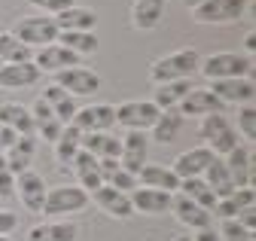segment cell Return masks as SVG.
Instances as JSON below:
<instances>
[{"label":"cell","mask_w":256,"mask_h":241,"mask_svg":"<svg viewBox=\"0 0 256 241\" xmlns=\"http://www.w3.org/2000/svg\"><path fill=\"white\" fill-rule=\"evenodd\" d=\"M198 64H202V55L198 49H177L171 55H162L156 58L152 68H150V80L156 86L162 82H177V80H189L192 74H198Z\"/></svg>","instance_id":"obj_1"},{"label":"cell","mask_w":256,"mask_h":241,"mask_svg":"<svg viewBox=\"0 0 256 241\" xmlns=\"http://www.w3.org/2000/svg\"><path fill=\"white\" fill-rule=\"evenodd\" d=\"M198 74L208 82H216V80H241V76H250L253 74V58L250 55H241V52H214V55L202 58Z\"/></svg>","instance_id":"obj_2"},{"label":"cell","mask_w":256,"mask_h":241,"mask_svg":"<svg viewBox=\"0 0 256 241\" xmlns=\"http://www.w3.org/2000/svg\"><path fill=\"white\" fill-rule=\"evenodd\" d=\"M198 138L204 140V146L210 150L214 156H229L232 150L241 144L238 140V132L232 126V119L226 113H210V116H202V126H198Z\"/></svg>","instance_id":"obj_3"},{"label":"cell","mask_w":256,"mask_h":241,"mask_svg":"<svg viewBox=\"0 0 256 241\" xmlns=\"http://www.w3.org/2000/svg\"><path fill=\"white\" fill-rule=\"evenodd\" d=\"M88 192L76 184H64V186H52L46 190V202H43V214L46 217H70L88 208Z\"/></svg>","instance_id":"obj_4"},{"label":"cell","mask_w":256,"mask_h":241,"mask_svg":"<svg viewBox=\"0 0 256 241\" xmlns=\"http://www.w3.org/2000/svg\"><path fill=\"white\" fill-rule=\"evenodd\" d=\"M12 37H18L30 49H43V46H52L58 40V28L49 16H28V18H18Z\"/></svg>","instance_id":"obj_5"},{"label":"cell","mask_w":256,"mask_h":241,"mask_svg":"<svg viewBox=\"0 0 256 241\" xmlns=\"http://www.w3.org/2000/svg\"><path fill=\"white\" fill-rule=\"evenodd\" d=\"M113 110H116V122L125 126L128 132H150L156 126V119L162 116V110L152 101H125Z\"/></svg>","instance_id":"obj_6"},{"label":"cell","mask_w":256,"mask_h":241,"mask_svg":"<svg viewBox=\"0 0 256 241\" xmlns=\"http://www.w3.org/2000/svg\"><path fill=\"white\" fill-rule=\"evenodd\" d=\"M247 0H204L192 10V18L198 24H232L244 16Z\"/></svg>","instance_id":"obj_7"},{"label":"cell","mask_w":256,"mask_h":241,"mask_svg":"<svg viewBox=\"0 0 256 241\" xmlns=\"http://www.w3.org/2000/svg\"><path fill=\"white\" fill-rule=\"evenodd\" d=\"M55 86L64 88L70 98H86V95L101 92V76L80 64V68H68V70L55 74Z\"/></svg>","instance_id":"obj_8"},{"label":"cell","mask_w":256,"mask_h":241,"mask_svg":"<svg viewBox=\"0 0 256 241\" xmlns=\"http://www.w3.org/2000/svg\"><path fill=\"white\" fill-rule=\"evenodd\" d=\"M171 214L177 217L180 226H186L189 232H202V229H210L214 226V214L204 208H198L196 202H189L183 192H174L171 196Z\"/></svg>","instance_id":"obj_9"},{"label":"cell","mask_w":256,"mask_h":241,"mask_svg":"<svg viewBox=\"0 0 256 241\" xmlns=\"http://www.w3.org/2000/svg\"><path fill=\"white\" fill-rule=\"evenodd\" d=\"M46 180L43 174L37 171H24L16 177V196L18 202L24 204V210H30V214H43V202H46Z\"/></svg>","instance_id":"obj_10"},{"label":"cell","mask_w":256,"mask_h":241,"mask_svg":"<svg viewBox=\"0 0 256 241\" xmlns=\"http://www.w3.org/2000/svg\"><path fill=\"white\" fill-rule=\"evenodd\" d=\"M146 156H150V138L146 132H128L122 138V156H119V168H125L128 174H134L146 165Z\"/></svg>","instance_id":"obj_11"},{"label":"cell","mask_w":256,"mask_h":241,"mask_svg":"<svg viewBox=\"0 0 256 241\" xmlns=\"http://www.w3.org/2000/svg\"><path fill=\"white\" fill-rule=\"evenodd\" d=\"M82 134H92V132H110L116 126V110L110 104H92V107H82L76 110L74 122Z\"/></svg>","instance_id":"obj_12"},{"label":"cell","mask_w":256,"mask_h":241,"mask_svg":"<svg viewBox=\"0 0 256 241\" xmlns=\"http://www.w3.org/2000/svg\"><path fill=\"white\" fill-rule=\"evenodd\" d=\"M34 64L40 68V74H61L68 68H80V55L64 49L61 43H52V46H43L34 52Z\"/></svg>","instance_id":"obj_13"},{"label":"cell","mask_w":256,"mask_h":241,"mask_svg":"<svg viewBox=\"0 0 256 241\" xmlns=\"http://www.w3.org/2000/svg\"><path fill=\"white\" fill-rule=\"evenodd\" d=\"M94 204H98L107 217H113V220H128V217H134V208H132V198H128L125 192H119V190H113V186H98L92 196H88Z\"/></svg>","instance_id":"obj_14"},{"label":"cell","mask_w":256,"mask_h":241,"mask_svg":"<svg viewBox=\"0 0 256 241\" xmlns=\"http://www.w3.org/2000/svg\"><path fill=\"white\" fill-rule=\"evenodd\" d=\"M210 92L222 101V104H253V95H256V86L250 76H241V80H216L210 82Z\"/></svg>","instance_id":"obj_15"},{"label":"cell","mask_w":256,"mask_h":241,"mask_svg":"<svg viewBox=\"0 0 256 241\" xmlns=\"http://www.w3.org/2000/svg\"><path fill=\"white\" fill-rule=\"evenodd\" d=\"M232 180H235V190L253 186V146L250 144H238L229 156H222Z\"/></svg>","instance_id":"obj_16"},{"label":"cell","mask_w":256,"mask_h":241,"mask_svg":"<svg viewBox=\"0 0 256 241\" xmlns=\"http://www.w3.org/2000/svg\"><path fill=\"white\" fill-rule=\"evenodd\" d=\"M214 162V153L208 146H192V150H186V153H180L177 156V162H174V174L180 177V180H189V177H204V171H208V165Z\"/></svg>","instance_id":"obj_17"},{"label":"cell","mask_w":256,"mask_h":241,"mask_svg":"<svg viewBox=\"0 0 256 241\" xmlns=\"http://www.w3.org/2000/svg\"><path fill=\"white\" fill-rule=\"evenodd\" d=\"M128 198H132L134 214L158 217V214H165V210H171V192H162V190H146V186H138Z\"/></svg>","instance_id":"obj_18"},{"label":"cell","mask_w":256,"mask_h":241,"mask_svg":"<svg viewBox=\"0 0 256 241\" xmlns=\"http://www.w3.org/2000/svg\"><path fill=\"white\" fill-rule=\"evenodd\" d=\"M222 104L210 88H192V92L180 101V116H210V113H222Z\"/></svg>","instance_id":"obj_19"},{"label":"cell","mask_w":256,"mask_h":241,"mask_svg":"<svg viewBox=\"0 0 256 241\" xmlns=\"http://www.w3.org/2000/svg\"><path fill=\"white\" fill-rule=\"evenodd\" d=\"M34 156H37V134H18L16 144L6 150L4 159H6L10 171L18 177V174L30 171V162H34Z\"/></svg>","instance_id":"obj_20"},{"label":"cell","mask_w":256,"mask_h":241,"mask_svg":"<svg viewBox=\"0 0 256 241\" xmlns=\"http://www.w3.org/2000/svg\"><path fill=\"white\" fill-rule=\"evenodd\" d=\"M0 126H6L16 134H37L30 107H24L18 101H4V104H0Z\"/></svg>","instance_id":"obj_21"},{"label":"cell","mask_w":256,"mask_h":241,"mask_svg":"<svg viewBox=\"0 0 256 241\" xmlns=\"http://www.w3.org/2000/svg\"><path fill=\"white\" fill-rule=\"evenodd\" d=\"M138 186H146V190H162V192H177L180 190V177L171 171V168H165V165H144L140 171H138Z\"/></svg>","instance_id":"obj_22"},{"label":"cell","mask_w":256,"mask_h":241,"mask_svg":"<svg viewBox=\"0 0 256 241\" xmlns=\"http://www.w3.org/2000/svg\"><path fill=\"white\" fill-rule=\"evenodd\" d=\"M40 68L34 62L24 64H0V88H30L40 82Z\"/></svg>","instance_id":"obj_23"},{"label":"cell","mask_w":256,"mask_h":241,"mask_svg":"<svg viewBox=\"0 0 256 241\" xmlns=\"http://www.w3.org/2000/svg\"><path fill=\"white\" fill-rule=\"evenodd\" d=\"M165 4L168 0H134L132 6V24L138 31H156L165 18Z\"/></svg>","instance_id":"obj_24"},{"label":"cell","mask_w":256,"mask_h":241,"mask_svg":"<svg viewBox=\"0 0 256 241\" xmlns=\"http://www.w3.org/2000/svg\"><path fill=\"white\" fill-rule=\"evenodd\" d=\"M82 150L92 153L94 159H116L122 156V138H113L110 132H92L82 134Z\"/></svg>","instance_id":"obj_25"},{"label":"cell","mask_w":256,"mask_h":241,"mask_svg":"<svg viewBox=\"0 0 256 241\" xmlns=\"http://www.w3.org/2000/svg\"><path fill=\"white\" fill-rule=\"evenodd\" d=\"M70 168H74V171H76V177H80V184H76V186H82L88 196L98 190V186H104V177H101L98 159H94L92 153H86V150H80V153L74 156Z\"/></svg>","instance_id":"obj_26"},{"label":"cell","mask_w":256,"mask_h":241,"mask_svg":"<svg viewBox=\"0 0 256 241\" xmlns=\"http://www.w3.org/2000/svg\"><path fill=\"white\" fill-rule=\"evenodd\" d=\"M80 238V226L70 220H52V223H40L28 232L24 241H76Z\"/></svg>","instance_id":"obj_27"},{"label":"cell","mask_w":256,"mask_h":241,"mask_svg":"<svg viewBox=\"0 0 256 241\" xmlns=\"http://www.w3.org/2000/svg\"><path fill=\"white\" fill-rule=\"evenodd\" d=\"M52 22L58 28V34L61 31H94L98 16H94V10H86V6H70V10L58 12Z\"/></svg>","instance_id":"obj_28"},{"label":"cell","mask_w":256,"mask_h":241,"mask_svg":"<svg viewBox=\"0 0 256 241\" xmlns=\"http://www.w3.org/2000/svg\"><path fill=\"white\" fill-rule=\"evenodd\" d=\"M43 101L52 107V113H55V119H58V122L61 126H70L74 122V116H76V101L68 95V92H64V88H58L55 82L49 86V88H43Z\"/></svg>","instance_id":"obj_29"},{"label":"cell","mask_w":256,"mask_h":241,"mask_svg":"<svg viewBox=\"0 0 256 241\" xmlns=\"http://www.w3.org/2000/svg\"><path fill=\"white\" fill-rule=\"evenodd\" d=\"M253 204H256V192H253V186H244V190H235L226 198H220L216 208H214V214L222 217V220H235L244 208H253Z\"/></svg>","instance_id":"obj_30"},{"label":"cell","mask_w":256,"mask_h":241,"mask_svg":"<svg viewBox=\"0 0 256 241\" xmlns=\"http://www.w3.org/2000/svg\"><path fill=\"white\" fill-rule=\"evenodd\" d=\"M192 92V86L189 80H177V82H162V86H156L152 88V104L158 110H174L180 107V101Z\"/></svg>","instance_id":"obj_31"},{"label":"cell","mask_w":256,"mask_h":241,"mask_svg":"<svg viewBox=\"0 0 256 241\" xmlns=\"http://www.w3.org/2000/svg\"><path fill=\"white\" fill-rule=\"evenodd\" d=\"M204 184L214 190V196H216V198H226V196H232V192H235V180H232V174H229L226 162H222L220 156H214V162L208 165V171H204Z\"/></svg>","instance_id":"obj_32"},{"label":"cell","mask_w":256,"mask_h":241,"mask_svg":"<svg viewBox=\"0 0 256 241\" xmlns=\"http://www.w3.org/2000/svg\"><path fill=\"white\" fill-rule=\"evenodd\" d=\"M55 43H61L64 49H70L80 58L82 55H94V52L101 49V40L94 37V31H61Z\"/></svg>","instance_id":"obj_33"},{"label":"cell","mask_w":256,"mask_h":241,"mask_svg":"<svg viewBox=\"0 0 256 241\" xmlns=\"http://www.w3.org/2000/svg\"><path fill=\"white\" fill-rule=\"evenodd\" d=\"M52 146H55V162H58V165H68V168H70L74 156H76L80 150H82V132H80L76 126H64L61 138H58Z\"/></svg>","instance_id":"obj_34"},{"label":"cell","mask_w":256,"mask_h":241,"mask_svg":"<svg viewBox=\"0 0 256 241\" xmlns=\"http://www.w3.org/2000/svg\"><path fill=\"white\" fill-rule=\"evenodd\" d=\"M24 62H34V49L12 37V31H4L0 34V64H24Z\"/></svg>","instance_id":"obj_35"},{"label":"cell","mask_w":256,"mask_h":241,"mask_svg":"<svg viewBox=\"0 0 256 241\" xmlns=\"http://www.w3.org/2000/svg\"><path fill=\"white\" fill-rule=\"evenodd\" d=\"M177 192H183L189 202H196L198 208H204V210H210L214 214V208H216V196H214V190L204 184V177H189V180H180V190Z\"/></svg>","instance_id":"obj_36"},{"label":"cell","mask_w":256,"mask_h":241,"mask_svg":"<svg viewBox=\"0 0 256 241\" xmlns=\"http://www.w3.org/2000/svg\"><path fill=\"white\" fill-rule=\"evenodd\" d=\"M180 128H183V116L177 110H162V116H158L156 126L150 128L152 132L150 140H156V144H174L177 134H180Z\"/></svg>","instance_id":"obj_37"},{"label":"cell","mask_w":256,"mask_h":241,"mask_svg":"<svg viewBox=\"0 0 256 241\" xmlns=\"http://www.w3.org/2000/svg\"><path fill=\"white\" fill-rule=\"evenodd\" d=\"M232 126H235L238 138H244V140L256 138V110H253V104L238 107V122H232Z\"/></svg>","instance_id":"obj_38"},{"label":"cell","mask_w":256,"mask_h":241,"mask_svg":"<svg viewBox=\"0 0 256 241\" xmlns=\"http://www.w3.org/2000/svg\"><path fill=\"white\" fill-rule=\"evenodd\" d=\"M107 186H113V190H119V192H125V196H132L134 190H138V177L134 174H128L125 168H116L107 180H104Z\"/></svg>","instance_id":"obj_39"},{"label":"cell","mask_w":256,"mask_h":241,"mask_svg":"<svg viewBox=\"0 0 256 241\" xmlns=\"http://www.w3.org/2000/svg\"><path fill=\"white\" fill-rule=\"evenodd\" d=\"M220 238L222 241H256L250 229H244L238 220H222V229H220Z\"/></svg>","instance_id":"obj_40"},{"label":"cell","mask_w":256,"mask_h":241,"mask_svg":"<svg viewBox=\"0 0 256 241\" xmlns=\"http://www.w3.org/2000/svg\"><path fill=\"white\" fill-rule=\"evenodd\" d=\"M30 6H37L43 16H49V18H55L58 12H64V10H70V6H76L74 0H28Z\"/></svg>","instance_id":"obj_41"},{"label":"cell","mask_w":256,"mask_h":241,"mask_svg":"<svg viewBox=\"0 0 256 241\" xmlns=\"http://www.w3.org/2000/svg\"><path fill=\"white\" fill-rule=\"evenodd\" d=\"M16 196V174L10 171L6 159H0V198H12Z\"/></svg>","instance_id":"obj_42"},{"label":"cell","mask_w":256,"mask_h":241,"mask_svg":"<svg viewBox=\"0 0 256 241\" xmlns=\"http://www.w3.org/2000/svg\"><path fill=\"white\" fill-rule=\"evenodd\" d=\"M61 132H64V126L58 122V119H49V122H40V126H37V134H40L43 140H49V144H55V140L61 138Z\"/></svg>","instance_id":"obj_43"},{"label":"cell","mask_w":256,"mask_h":241,"mask_svg":"<svg viewBox=\"0 0 256 241\" xmlns=\"http://www.w3.org/2000/svg\"><path fill=\"white\" fill-rule=\"evenodd\" d=\"M18 229V214H12V210L0 208V235H12Z\"/></svg>","instance_id":"obj_44"},{"label":"cell","mask_w":256,"mask_h":241,"mask_svg":"<svg viewBox=\"0 0 256 241\" xmlns=\"http://www.w3.org/2000/svg\"><path fill=\"white\" fill-rule=\"evenodd\" d=\"M235 220H238L244 229H250V232H253V229H256V210H253V208H244V210H241V214H238Z\"/></svg>","instance_id":"obj_45"},{"label":"cell","mask_w":256,"mask_h":241,"mask_svg":"<svg viewBox=\"0 0 256 241\" xmlns=\"http://www.w3.org/2000/svg\"><path fill=\"white\" fill-rule=\"evenodd\" d=\"M16 138H18L16 132H10L6 126H0V153H6V150L16 144Z\"/></svg>","instance_id":"obj_46"},{"label":"cell","mask_w":256,"mask_h":241,"mask_svg":"<svg viewBox=\"0 0 256 241\" xmlns=\"http://www.w3.org/2000/svg\"><path fill=\"white\" fill-rule=\"evenodd\" d=\"M192 241H222V238H220V232H214V226H210V229L196 232V235H192Z\"/></svg>","instance_id":"obj_47"},{"label":"cell","mask_w":256,"mask_h":241,"mask_svg":"<svg viewBox=\"0 0 256 241\" xmlns=\"http://www.w3.org/2000/svg\"><path fill=\"white\" fill-rule=\"evenodd\" d=\"M244 46H247V52H253V49H256V34H253V31L244 37Z\"/></svg>","instance_id":"obj_48"},{"label":"cell","mask_w":256,"mask_h":241,"mask_svg":"<svg viewBox=\"0 0 256 241\" xmlns=\"http://www.w3.org/2000/svg\"><path fill=\"white\" fill-rule=\"evenodd\" d=\"M183 4H186L189 10H196V6H202V4H204V0H183Z\"/></svg>","instance_id":"obj_49"},{"label":"cell","mask_w":256,"mask_h":241,"mask_svg":"<svg viewBox=\"0 0 256 241\" xmlns=\"http://www.w3.org/2000/svg\"><path fill=\"white\" fill-rule=\"evenodd\" d=\"M177 241H192V235H180V238H177Z\"/></svg>","instance_id":"obj_50"},{"label":"cell","mask_w":256,"mask_h":241,"mask_svg":"<svg viewBox=\"0 0 256 241\" xmlns=\"http://www.w3.org/2000/svg\"><path fill=\"white\" fill-rule=\"evenodd\" d=\"M0 241H12V238H10V235H0Z\"/></svg>","instance_id":"obj_51"}]
</instances>
